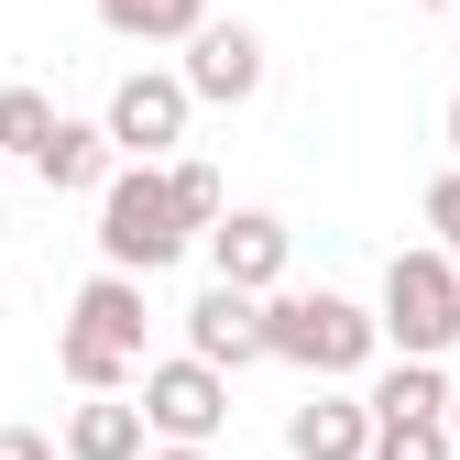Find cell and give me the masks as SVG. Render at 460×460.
I'll return each instance as SVG.
<instances>
[{
  "instance_id": "obj_1",
  "label": "cell",
  "mask_w": 460,
  "mask_h": 460,
  "mask_svg": "<svg viewBox=\"0 0 460 460\" xmlns=\"http://www.w3.org/2000/svg\"><path fill=\"white\" fill-rule=\"evenodd\" d=\"M263 340H274V362H296L318 384H351L384 351V318L351 307V296H329V285H285V296H263Z\"/></svg>"
},
{
  "instance_id": "obj_2",
  "label": "cell",
  "mask_w": 460,
  "mask_h": 460,
  "mask_svg": "<svg viewBox=\"0 0 460 460\" xmlns=\"http://www.w3.org/2000/svg\"><path fill=\"white\" fill-rule=\"evenodd\" d=\"M187 208H176V176L164 164H121L110 176V198H99V274H132V285H154L164 263H187Z\"/></svg>"
},
{
  "instance_id": "obj_3",
  "label": "cell",
  "mask_w": 460,
  "mask_h": 460,
  "mask_svg": "<svg viewBox=\"0 0 460 460\" xmlns=\"http://www.w3.org/2000/svg\"><path fill=\"white\" fill-rule=\"evenodd\" d=\"M373 318H384V351H394V362H449V340H460V263H449L438 242L394 252Z\"/></svg>"
},
{
  "instance_id": "obj_4",
  "label": "cell",
  "mask_w": 460,
  "mask_h": 460,
  "mask_svg": "<svg viewBox=\"0 0 460 460\" xmlns=\"http://www.w3.org/2000/svg\"><path fill=\"white\" fill-rule=\"evenodd\" d=\"M187 77L176 66H132L121 88H110V110H99V132H110V154L121 164H176V143H187Z\"/></svg>"
},
{
  "instance_id": "obj_5",
  "label": "cell",
  "mask_w": 460,
  "mask_h": 460,
  "mask_svg": "<svg viewBox=\"0 0 460 460\" xmlns=\"http://www.w3.org/2000/svg\"><path fill=\"white\" fill-rule=\"evenodd\" d=\"M143 417H154V438L164 449H208L219 428H230V373H208L198 351H176V362H143Z\"/></svg>"
},
{
  "instance_id": "obj_6",
  "label": "cell",
  "mask_w": 460,
  "mask_h": 460,
  "mask_svg": "<svg viewBox=\"0 0 460 460\" xmlns=\"http://www.w3.org/2000/svg\"><path fill=\"white\" fill-rule=\"evenodd\" d=\"M176 77H187V99H198V110H252V99H263V77H274V55H263V33H252V22H208V33L187 44V66H176Z\"/></svg>"
},
{
  "instance_id": "obj_7",
  "label": "cell",
  "mask_w": 460,
  "mask_h": 460,
  "mask_svg": "<svg viewBox=\"0 0 460 460\" xmlns=\"http://www.w3.org/2000/svg\"><path fill=\"white\" fill-rule=\"evenodd\" d=\"M285 252H296V230L274 208H230L208 230V285H242V296H285Z\"/></svg>"
},
{
  "instance_id": "obj_8",
  "label": "cell",
  "mask_w": 460,
  "mask_h": 460,
  "mask_svg": "<svg viewBox=\"0 0 460 460\" xmlns=\"http://www.w3.org/2000/svg\"><path fill=\"white\" fill-rule=\"evenodd\" d=\"M187 351H198L208 373H252V362H274V340H263V296L208 285V296L187 307Z\"/></svg>"
},
{
  "instance_id": "obj_9",
  "label": "cell",
  "mask_w": 460,
  "mask_h": 460,
  "mask_svg": "<svg viewBox=\"0 0 460 460\" xmlns=\"http://www.w3.org/2000/svg\"><path fill=\"white\" fill-rule=\"evenodd\" d=\"M285 460H373V394L318 384L307 406H285Z\"/></svg>"
},
{
  "instance_id": "obj_10",
  "label": "cell",
  "mask_w": 460,
  "mask_h": 460,
  "mask_svg": "<svg viewBox=\"0 0 460 460\" xmlns=\"http://www.w3.org/2000/svg\"><path fill=\"white\" fill-rule=\"evenodd\" d=\"M66 460H154L143 394H77L66 406Z\"/></svg>"
},
{
  "instance_id": "obj_11",
  "label": "cell",
  "mask_w": 460,
  "mask_h": 460,
  "mask_svg": "<svg viewBox=\"0 0 460 460\" xmlns=\"http://www.w3.org/2000/svg\"><path fill=\"white\" fill-rule=\"evenodd\" d=\"M110 176H121V154H110L99 121H66V132L44 143V164H33V187H44V198H110Z\"/></svg>"
},
{
  "instance_id": "obj_12",
  "label": "cell",
  "mask_w": 460,
  "mask_h": 460,
  "mask_svg": "<svg viewBox=\"0 0 460 460\" xmlns=\"http://www.w3.org/2000/svg\"><path fill=\"white\" fill-rule=\"evenodd\" d=\"M143 318H154V307H143V285H132V274H88V285H77V307H66V329L110 340V351H132V362H143Z\"/></svg>"
},
{
  "instance_id": "obj_13",
  "label": "cell",
  "mask_w": 460,
  "mask_h": 460,
  "mask_svg": "<svg viewBox=\"0 0 460 460\" xmlns=\"http://www.w3.org/2000/svg\"><path fill=\"white\" fill-rule=\"evenodd\" d=\"M449 362H384L373 373V428H428V417H449Z\"/></svg>"
},
{
  "instance_id": "obj_14",
  "label": "cell",
  "mask_w": 460,
  "mask_h": 460,
  "mask_svg": "<svg viewBox=\"0 0 460 460\" xmlns=\"http://www.w3.org/2000/svg\"><path fill=\"white\" fill-rule=\"evenodd\" d=\"M219 12L208 0H99V33H121V44H198Z\"/></svg>"
},
{
  "instance_id": "obj_15",
  "label": "cell",
  "mask_w": 460,
  "mask_h": 460,
  "mask_svg": "<svg viewBox=\"0 0 460 460\" xmlns=\"http://www.w3.org/2000/svg\"><path fill=\"white\" fill-rule=\"evenodd\" d=\"M55 373H66L77 394H132L143 384V362L110 351V340H88V329H55Z\"/></svg>"
},
{
  "instance_id": "obj_16",
  "label": "cell",
  "mask_w": 460,
  "mask_h": 460,
  "mask_svg": "<svg viewBox=\"0 0 460 460\" xmlns=\"http://www.w3.org/2000/svg\"><path fill=\"white\" fill-rule=\"evenodd\" d=\"M55 132H66V110H55L44 88H22V77L0 88V154H22V164H44V143H55Z\"/></svg>"
},
{
  "instance_id": "obj_17",
  "label": "cell",
  "mask_w": 460,
  "mask_h": 460,
  "mask_svg": "<svg viewBox=\"0 0 460 460\" xmlns=\"http://www.w3.org/2000/svg\"><path fill=\"white\" fill-rule=\"evenodd\" d=\"M164 176H176V208H187V230H198V242H208V230L230 219V187L208 176V164H198V154H176V164H164Z\"/></svg>"
},
{
  "instance_id": "obj_18",
  "label": "cell",
  "mask_w": 460,
  "mask_h": 460,
  "mask_svg": "<svg viewBox=\"0 0 460 460\" xmlns=\"http://www.w3.org/2000/svg\"><path fill=\"white\" fill-rule=\"evenodd\" d=\"M373 460H460V438H449V417H428V428H373Z\"/></svg>"
},
{
  "instance_id": "obj_19",
  "label": "cell",
  "mask_w": 460,
  "mask_h": 460,
  "mask_svg": "<svg viewBox=\"0 0 460 460\" xmlns=\"http://www.w3.org/2000/svg\"><path fill=\"white\" fill-rule=\"evenodd\" d=\"M428 230H438V252L460 263V164H449V176H428Z\"/></svg>"
},
{
  "instance_id": "obj_20",
  "label": "cell",
  "mask_w": 460,
  "mask_h": 460,
  "mask_svg": "<svg viewBox=\"0 0 460 460\" xmlns=\"http://www.w3.org/2000/svg\"><path fill=\"white\" fill-rule=\"evenodd\" d=\"M0 460H66V438H44V428H0Z\"/></svg>"
},
{
  "instance_id": "obj_21",
  "label": "cell",
  "mask_w": 460,
  "mask_h": 460,
  "mask_svg": "<svg viewBox=\"0 0 460 460\" xmlns=\"http://www.w3.org/2000/svg\"><path fill=\"white\" fill-rule=\"evenodd\" d=\"M438 143H449V164H460V88H449V110H438Z\"/></svg>"
},
{
  "instance_id": "obj_22",
  "label": "cell",
  "mask_w": 460,
  "mask_h": 460,
  "mask_svg": "<svg viewBox=\"0 0 460 460\" xmlns=\"http://www.w3.org/2000/svg\"><path fill=\"white\" fill-rule=\"evenodd\" d=\"M154 460H208V449H164V438H154Z\"/></svg>"
},
{
  "instance_id": "obj_23",
  "label": "cell",
  "mask_w": 460,
  "mask_h": 460,
  "mask_svg": "<svg viewBox=\"0 0 460 460\" xmlns=\"http://www.w3.org/2000/svg\"><path fill=\"white\" fill-rule=\"evenodd\" d=\"M417 12H460V0H417Z\"/></svg>"
},
{
  "instance_id": "obj_24",
  "label": "cell",
  "mask_w": 460,
  "mask_h": 460,
  "mask_svg": "<svg viewBox=\"0 0 460 460\" xmlns=\"http://www.w3.org/2000/svg\"><path fill=\"white\" fill-rule=\"evenodd\" d=\"M449 438H460V394H449Z\"/></svg>"
},
{
  "instance_id": "obj_25",
  "label": "cell",
  "mask_w": 460,
  "mask_h": 460,
  "mask_svg": "<svg viewBox=\"0 0 460 460\" xmlns=\"http://www.w3.org/2000/svg\"><path fill=\"white\" fill-rule=\"evenodd\" d=\"M0 242H12V208H0Z\"/></svg>"
}]
</instances>
